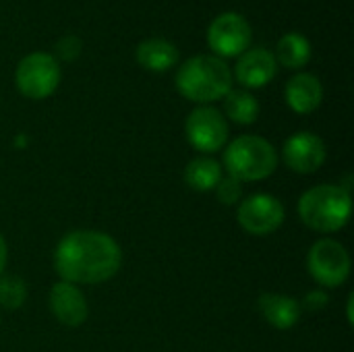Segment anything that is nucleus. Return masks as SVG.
<instances>
[{
    "instance_id": "nucleus-1",
    "label": "nucleus",
    "mask_w": 354,
    "mask_h": 352,
    "mask_svg": "<svg viewBox=\"0 0 354 352\" xmlns=\"http://www.w3.org/2000/svg\"><path fill=\"white\" fill-rule=\"evenodd\" d=\"M122 266V251L118 243L97 230L68 232L56 247L54 268L62 282L71 284H100L118 274Z\"/></svg>"
},
{
    "instance_id": "nucleus-2",
    "label": "nucleus",
    "mask_w": 354,
    "mask_h": 352,
    "mask_svg": "<svg viewBox=\"0 0 354 352\" xmlns=\"http://www.w3.org/2000/svg\"><path fill=\"white\" fill-rule=\"evenodd\" d=\"M176 89L183 98L197 104L222 100L232 89L230 66L218 56L197 54L176 71Z\"/></svg>"
},
{
    "instance_id": "nucleus-3",
    "label": "nucleus",
    "mask_w": 354,
    "mask_h": 352,
    "mask_svg": "<svg viewBox=\"0 0 354 352\" xmlns=\"http://www.w3.org/2000/svg\"><path fill=\"white\" fill-rule=\"evenodd\" d=\"M353 210L351 193L336 185L309 189L299 201L301 220L317 232H338L348 224Z\"/></svg>"
},
{
    "instance_id": "nucleus-4",
    "label": "nucleus",
    "mask_w": 354,
    "mask_h": 352,
    "mask_svg": "<svg viewBox=\"0 0 354 352\" xmlns=\"http://www.w3.org/2000/svg\"><path fill=\"white\" fill-rule=\"evenodd\" d=\"M224 166L228 176L239 183L263 180L278 168V151L270 141L257 135L236 137L224 151Z\"/></svg>"
},
{
    "instance_id": "nucleus-5",
    "label": "nucleus",
    "mask_w": 354,
    "mask_h": 352,
    "mask_svg": "<svg viewBox=\"0 0 354 352\" xmlns=\"http://www.w3.org/2000/svg\"><path fill=\"white\" fill-rule=\"evenodd\" d=\"M17 89L31 100H44L52 95L60 83V64L56 56L48 52H31L17 64L15 71Z\"/></svg>"
},
{
    "instance_id": "nucleus-6",
    "label": "nucleus",
    "mask_w": 354,
    "mask_h": 352,
    "mask_svg": "<svg viewBox=\"0 0 354 352\" xmlns=\"http://www.w3.org/2000/svg\"><path fill=\"white\" fill-rule=\"evenodd\" d=\"M307 266L313 280L328 288L342 286L351 276V255L344 245L332 239H322L311 247Z\"/></svg>"
},
{
    "instance_id": "nucleus-7",
    "label": "nucleus",
    "mask_w": 354,
    "mask_h": 352,
    "mask_svg": "<svg viewBox=\"0 0 354 352\" xmlns=\"http://www.w3.org/2000/svg\"><path fill=\"white\" fill-rule=\"evenodd\" d=\"M253 31L249 21L239 12L218 15L207 29V44L218 54V58L239 56L249 50Z\"/></svg>"
},
{
    "instance_id": "nucleus-8",
    "label": "nucleus",
    "mask_w": 354,
    "mask_h": 352,
    "mask_svg": "<svg viewBox=\"0 0 354 352\" xmlns=\"http://www.w3.org/2000/svg\"><path fill=\"white\" fill-rule=\"evenodd\" d=\"M185 133L195 149L203 154H214L222 149L228 139V122L220 110L212 106H199L187 116Z\"/></svg>"
},
{
    "instance_id": "nucleus-9",
    "label": "nucleus",
    "mask_w": 354,
    "mask_h": 352,
    "mask_svg": "<svg viewBox=\"0 0 354 352\" xmlns=\"http://www.w3.org/2000/svg\"><path fill=\"white\" fill-rule=\"evenodd\" d=\"M239 224L253 237H268L276 232L284 222V207L282 203L266 193L251 195L241 201L236 212Z\"/></svg>"
},
{
    "instance_id": "nucleus-10",
    "label": "nucleus",
    "mask_w": 354,
    "mask_h": 352,
    "mask_svg": "<svg viewBox=\"0 0 354 352\" xmlns=\"http://www.w3.org/2000/svg\"><path fill=\"white\" fill-rule=\"evenodd\" d=\"M282 158L290 170L299 174H311L326 162V143L313 133H297L284 143Z\"/></svg>"
},
{
    "instance_id": "nucleus-11",
    "label": "nucleus",
    "mask_w": 354,
    "mask_h": 352,
    "mask_svg": "<svg viewBox=\"0 0 354 352\" xmlns=\"http://www.w3.org/2000/svg\"><path fill=\"white\" fill-rule=\"evenodd\" d=\"M278 71V62L274 54L266 48H251L241 54L234 66V77L241 85L249 89H257L268 85Z\"/></svg>"
},
{
    "instance_id": "nucleus-12",
    "label": "nucleus",
    "mask_w": 354,
    "mask_h": 352,
    "mask_svg": "<svg viewBox=\"0 0 354 352\" xmlns=\"http://www.w3.org/2000/svg\"><path fill=\"white\" fill-rule=\"evenodd\" d=\"M50 311L52 315L68 328L85 324L89 309L83 293L71 282H58L50 290Z\"/></svg>"
},
{
    "instance_id": "nucleus-13",
    "label": "nucleus",
    "mask_w": 354,
    "mask_h": 352,
    "mask_svg": "<svg viewBox=\"0 0 354 352\" xmlns=\"http://www.w3.org/2000/svg\"><path fill=\"white\" fill-rule=\"evenodd\" d=\"M324 100L322 81L311 73H297L286 83V102L299 114H309L319 108Z\"/></svg>"
},
{
    "instance_id": "nucleus-14",
    "label": "nucleus",
    "mask_w": 354,
    "mask_h": 352,
    "mask_svg": "<svg viewBox=\"0 0 354 352\" xmlns=\"http://www.w3.org/2000/svg\"><path fill=\"white\" fill-rule=\"evenodd\" d=\"M259 311L268 324L278 330H290L301 319V305L297 299L286 295H272L266 293L259 297Z\"/></svg>"
},
{
    "instance_id": "nucleus-15",
    "label": "nucleus",
    "mask_w": 354,
    "mask_h": 352,
    "mask_svg": "<svg viewBox=\"0 0 354 352\" xmlns=\"http://www.w3.org/2000/svg\"><path fill=\"white\" fill-rule=\"evenodd\" d=\"M137 62L153 73H164L178 60V48L164 37H147L137 46Z\"/></svg>"
},
{
    "instance_id": "nucleus-16",
    "label": "nucleus",
    "mask_w": 354,
    "mask_h": 352,
    "mask_svg": "<svg viewBox=\"0 0 354 352\" xmlns=\"http://www.w3.org/2000/svg\"><path fill=\"white\" fill-rule=\"evenodd\" d=\"M274 58L286 68H301L311 58V41L303 33L290 31L280 37Z\"/></svg>"
},
{
    "instance_id": "nucleus-17",
    "label": "nucleus",
    "mask_w": 354,
    "mask_h": 352,
    "mask_svg": "<svg viewBox=\"0 0 354 352\" xmlns=\"http://www.w3.org/2000/svg\"><path fill=\"white\" fill-rule=\"evenodd\" d=\"M222 180V166L212 158H195L185 168V183L195 191H214Z\"/></svg>"
},
{
    "instance_id": "nucleus-18",
    "label": "nucleus",
    "mask_w": 354,
    "mask_h": 352,
    "mask_svg": "<svg viewBox=\"0 0 354 352\" xmlns=\"http://www.w3.org/2000/svg\"><path fill=\"white\" fill-rule=\"evenodd\" d=\"M224 112L232 122L251 124L259 116V102L247 89H230L224 95Z\"/></svg>"
},
{
    "instance_id": "nucleus-19",
    "label": "nucleus",
    "mask_w": 354,
    "mask_h": 352,
    "mask_svg": "<svg viewBox=\"0 0 354 352\" xmlns=\"http://www.w3.org/2000/svg\"><path fill=\"white\" fill-rule=\"evenodd\" d=\"M27 301V286L17 276L0 278V305L4 309H19Z\"/></svg>"
},
{
    "instance_id": "nucleus-20",
    "label": "nucleus",
    "mask_w": 354,
    "mask_h": 352,
    "mask_svg": "<svg viewBox=\"0 0 354 352\" xmlns=\"http://www.w3.org/2000/svg\"><path fill=\"white\" fill-rule=\"evenodd\" d=\"M216 195H218V199L224 203V205H234V203H239L241 201V197H243V189H241V183L236 180V178H232V176H226V178H222L218 185H216Z\"/></svg>"
},
{
    "instance_id": "nucleus-21",
    "label": "nucleus",
    "mask_w": 354,
    "mask_h": 352,
    "mask_svg": "<svg viewBox=\"0 0 354 352\" xmlns=\"http://www.w3.org/2000/svg\"><path fill=\"white\" fill-rule=\"evenodd\" d=\"M81 48H83V41L77 37V35H64L56 41V54L60 60H75L79 54H81Z\"/></svg>"
},
{
    "instance_id": "nucleus-22",
    "label": "nucleus",
    "mask_w": 354,
    "mask_h": 352,
    "mask_svg": "<svg viewBox=\"0 0 354 352\" xmlns=\"http://www.w3.org/2000/svg\"><path fill=\"white\" fill-rule=\"evenodd\" d=\"M326 305H328V295L322 293V290L309 293V295L305 297V307H307L309 311H319V309H324Z\"/></svg>"
},
{
    "instance_id": "nucleus-23",
    "label": "nucleus",
    "mask_w": 354,
    "mask_h": 352,
    "mask_svg": "<svg viewBox=\"0 0 354 352\" xmlns=\"http://www.w3.org/2000/svg\"><path fill=\"white\" fill-rule=\"evenodd\" d=\"M6 259H8V249H6V241H4L2 234H0V274L4 272Z\"/></svg>"
}]
</instances>
